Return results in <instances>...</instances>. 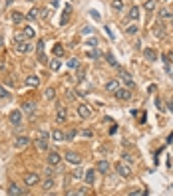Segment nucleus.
<instances>
[{
  "label": "nucleus",
  "mask_w": 173,
  "mask_h": 196,
  "mask_svg": "<svg viewBox=\"0 0 173 196\" xmlns=\"http://www.w3.org/2000/svg\"><path fill=\"white\" fill-rule=\"evenodd\" d=\"M159 16H161V18H171V12H169V10H161Z\"/></svg>",
  "instance_id": "c03bdc74"
},
{
  "label": "nucleus",
  "mask_w": 173,
  "mask_h": 196,
  "mask_svg": "<svg viewBox=\"0 0 173 196\" xmlns=\"http://www.w3.org/2000/svg\"><path fill=\"white\" fill-rule=\"evenodd\" d=\"M0 46H2V38H0Z\"/></svg>",
  "instance_id": "4d7b16f0"
},
{
  "label": "nucleus",
  "mask_w": 173,
  "mask_h": 196,
  "mask_svg": "<svg viewBox=\"0 0 173 196\" xmlns=\"http://www.w3.org/2000/svg\"><path fill=\"white\" fill-rule=\"evenodd\" d=\"M68 65H70L72 69H78V68H80V59H78V58H72V59H68Z\"/></svg>",
  "instance_id": "2f4dec72"
},
{
  "label": "nucleus",
  "mask_w": 173,
  "mask_h": 196,
  "mask_svg": "<svg viewBox=\"0 0 173 196\" xmlns=\"http://www.w3.org/2000/svg\"><path fill=\"white\" fill-rule=\"evenodd\" d=\"M165 59H167V63H173V52H167L165 54Z\"/></svg>",
  "instance_id": "49530a36"
},
{
  "label": "nucleus",
  "mask_w": 173,
  "mask_h": 196,
  "mask_svg": "<svg viewBox=\"0 0 173 196\" xmlns=\"http://www.w3.org/2000/svg\"><path fill=\"white\" fill-rule=\"evenodd\" d=\"M117 73H120V77H121V81H123V83H126L127 87H129V89H133V87H136V81H133V77H131V75H129L127 72H126V69H123L121 68V65H117Z\"/></svg>",
  "instance_id": "f03ea898"
},
{
  "label": "nucleus",
  "mask_w": 173,
  "mask_h": 196,
  "mask_svg": "<svg viewBox=\"0 0 173 196\" xmlns=\"http://www.w3.org/2000/svg\"><path fill=\"white\" fill-rule=\"evenodd\" d=\"M74 93H76V91H68V99H76V95H74Z\"/></svg>",
  "instance_id": "603ef678"
},
{
  "label": "nucleus",
  "mask_w": 173,
  "mask_h": 196,
  "mask_svg": "<svg viewBox=\"0 0 173 196\" xmlns=\"http://www.w3.org/2000/svg\"><path fill=\"white\" fill-rule=\"evenodd\" d=\"M54 97H56V89H54V87H46V91H44V99L54 101Z\"/></svg>",
  "instance_id": "4be33fe9"
},
{
  "label": "nucleus",
  "mask_w": 173,
  "mask_h": 196,
  "mask_svg": "<svg viewBox=\"0 0 173 196\" xmlns=\"http://www.w3.org/2000/svg\"><path fill=\"white\" fill-rule=\"evenodd\" d=\"M84 180H86L88 186H91V184L96 182V168H90V170L84 172Z\"/></svg>",
  "instance_id": "4468645a"
},
{
  "label": "nucleus",
  "mask_w": 173,
  "mask_h": 196,
  "mask_svg": "<svg viewBox=\"0 0 173 196\" xmlns=\"http://www.w3.org/2000/svg\"><path fill=\"white\" fill-rule=\"evenodd\" d=\"M106 59H107V63H110V65H111V68H117V65H120V63H117V59H116V58H113V56H111V54H106Z\"/></svg>",
  "instance_id": "c756f323"
},
{
  "label": "nucleus",
  "mask_w": 173,
  "mask_h": 196,
  "mask_svg": "<svg viewBox=\"0 0 173 196\" xmlns=\"http://www.w3.org/2000/svg\"><path fill=\"white\" fill-rule=\"evenodd\" d=\"M50 139L52 141H56V143H64V141H66V135H64V131L62 129H52L50 131Z\"/></svg>",
  "instance_id": "6e6552de"
},
{
  "label": "nucleus",
  "mask_w": 173,
  "mask_h": 196,
  "mask_svg": "<svg viewBox=\"0 0 173 196\" xmlns=\"http://www.w3.org/2000/svg\"><path fill=\"white\" fill-rule=\"evenodd\" d=\"M0 97H8V91L4 87H0Z\"/></svg>",
  "instance_id": "3c124183"
},
{
  "label": "nucleus",
  "mask_w": 173,
  "mask_h": 196,
  "mask_svg": "<svg viewBox=\"0 0 173 196\" xmlns=\"http://www.w3.org/2000/svg\"><path fill=\"white\" fill-rule=\"evenodd\" d=\"M38 83H40V77H38V75H30V77H26V85H28V87H38Z\"/></svg>",
  "instance_id": "aec40b11"
},
{
  "label": "nucleus",
  "mask_w": 173,
  "mask_h": 196,
  "mask_svg": "<svg viewBox=\"0 0 173 196\" xmlns=\"http://www.w3.org/2000/svg\"><path fill=\"white\" fill-rule=\"evenodd\" d=\"M26 2H36V0H26Z\"/></svg>",
  "instance_id": "6e6d98bb"
},
{
  "label": "nucleus",
  "mask_w": 173,
  "mask_h": 196,
  "mask_svg": "<svg viewBox=\"0 0 173 196\" xmlns=\"http://www.w3.org/2000/svg\"><path fill=\"white\" fill-rule=\"evenodd\" d=\"M66 161L70 165H82V156L78 152H66Z\"/></svg>",
  "instance_id": "2eb2a0df"
},
{
  "label": "nucleus",
  "mask_w": 173,
  "mask_h": 196,
  "mask_svg": "<svg viewBox=\"0 0 173 196\" xmlns=\"http://www.w3.org/2000/svg\"><path fill=\"white\" fill-rule=\"evenodd\" d=\"M52 69H60V62H58V59H54V62H52Z\"/></svg>",
  "instance_id": "8fccbe9b"
},
{
  "label": "nucleus",
  "mask_w": 173,
  "mask_h": 196,
  "mask_svg": "<svg viewBox=\"0 0 173 196\" xmlns=\"http://www.w3.org/2000/svg\"><path fill=\"white\" fill-rule=\"evenodd\" d=\"M80 135H82V137H91V131H88V129H86V131H80Z\"/></svg>",
  "instance_id": "09e8293b"
},
{
  "label": "nucleus",
  "mask_w": 173,
  "mask_h": 196,
  "mask_svg": "<svg viewBox=\"0 0 173 196\" xmlns=\"http://www.w3.org/2000/svg\"><path fill=\"white\" fill-rule=\"evenodd\" d=\"M28 145H30V139L26 137V135H20V137L14 139V147H16V149H24V147H28Z\"/></svg>",
  "instance_id": "f8f14e48"
},
{
  "label": "nucleus",
  "mask_w": 173,
  "mask_h": 196,
  "mask_svg": "<svg viewBox=\"0 0 173 196\" xmlns=\"http://www.w3.org/2000/svg\"><path fill=\"white\" fill-rule=\"evenodd\" d=\"M141 194H145V190H139V188L129 190V196H141Z\"/></svg>",
  "instance_id": "e433bc0d"
},
{
  "label": "nucleus",
  "mask_w": 173,
  "mask_h": 196,
  "mask_svg": "<svg viewBox=\"0 0 173 196\" xmlns=\"http://www.w3.org/2000/svg\"><path fill=\"white\" fill-rule=\"evenodd\" d=\"M76 135H78V131H70V133H66V141H72Z\"/></svg>",
  "instance_id": "37998d69"
},
{
  "label": "nucleus",
  "mask_w": 173,
  "mask_h": 196,
  "mask_svg": "<svg viewBox=\"0 0 173 196\" xmlns=\"http://www.w3.org/2000/svg\"><path fill=\"white\" fill-rule=\"evenodd\" d=\"M143 58L147 59V62H157V52L151 50V48H145V50H143Z\"/></svg>",
  "instance_id": "a211bd4d"
},
{
  "label": "nucleus",
  "mask_w": 173,
  "mask_h": 196,
  "mask_svg": "<svg viewBox=\"0 0 173 196\" xmlns=\"http://www.w3.org/2000/svg\"><path fill=\"white\" fill-rule=\"evenodd\" d=\"M14 2V0H6V4H12Z\"/></svg>",
  "instance_id": "5fc2aeb1"
},
{
  "label": "nucleus",
  "mask_w": 173,
  "mask_h": 196,
  "mask_svg": "<svg viewBox=\"0 0 173 196\" xmlns=\"http://www.w3.org/2000/svg\"><path fill=\"white\" fill-rule=\"evenodd\" d=\"M163 30H165L163 26H159V24H157V26H155V32H153V34L157 36V38H163V36H165V32H163Z\"/></svg>",
  "instance_id": "72a5a7b5"
},
{
  "label": "nucleus",
  "mask_w": 173,
  "mask_h": 196,
  "mask_svg": "<svg viewBox=\"0 0 173 196\" xmlns=\"http://www.w3.org/2000/svg\"><path fill=\"white\" fill-rule=\"evenodd\" d=\"M84 172H86V170H82V168H78V170L74 172V176H76V178H84Z\"/></svg>",
  "instance_id": "a18cd8bd"
},
{
  "label": "nucleus",
  "mask_w": 173,
  "mask_h": 196,
  "mask_svg": "<svg viewBox=\"0 0 173 196\" xmlns=\"http://www.w3.org/2000/svg\"><path fill=\"white\" fill-rule=\"evenodd\" d=\"M22 111L28 113V115H32V113L36 111V103H34V101H26L24 105H22Z\"/></svg>",
  "instance_id": "6ab92c4d"
},
{
  "label": "nucleus",
  "mask_w": 173,
  "mask_h": 196,
  "mask_svg": "<svg viewBox=\"0 0 173 196\" xmlns=\"http://www.w3.org/2000/svg\"><path fill=\"white\" fill-rule=\"evenodd\" d=\"M60 161H62V155H60V152H56V151H50V152H48V165H50V166L60 165Z\"/></svg>",
  "instance_id": "1a4fd4ad"
},
{
  "label": "nucleus",
  "mask_w": 173,
  "mask_h": 196,
  "mask_svg": "<svg viewBox=\"0 0 173 196\" xmlns=\"http://www.w3.org/2000/svg\"><path fill=\"white\" fill-rule=\"evenodd\" d=\"M113 95H116L120 101H129V99H131V89H127V87H123V89H121V87H120Z\"/></svg>",
  "instance_id": "0eeeda50"
},
{
  "label": "nucleus",
  "mask_w": 173,
  "mask_h": 196,
  "mask_svg": "<svg viewBox=\"0 0 173 196\" xmlns=\"http://www.w3.org/2000/svg\"><path fill=\"white\" fill-rule=\"evenodd\" d=\"M24 40H28L24 34H16V36H14V42H24Z\"/></svg>",
  "instance_id": "79ce46f5"
},
{
  "label": "nucleus",
  "mask_w": 173,
  "mask_h": 196,
  "mask_svg": "<svg viewBox=\"0 0 173 196\" xmlns=\"http://www.w3.org/2000/svg\"><path fill=\"white\" fill-rule=\"evenodd\" d=\"M117 89H120V81H117V79L106 81V91H110V93H116Z\"/></svg>",
  "instance_id": "f3484780"
},
{
  "label": "nucleus",
  "mask_w": 173,
  "mask_h": 196,
  "mask_svg": "<svg viewBox=\"0 0 173 196\" xmlns=\"http://www.w3.org/2000/svg\"><path fill=\"white\" fill-rule=\"evenodd\" d=\"M48 141H50V133L40 131V133H38V139H36V147L40 151H48Z\"/></svg>",
  "instance_id": "f257e3e1"
},
{
  "label": "nucleus",
  "mask_w": 173,
  "mask_h": 196,
  "mask_svg": "<svg viewBox=\"0 0 173 196\" xmlns=\"http://www.w3.org/2000/svg\"><path fill=\"white\" fill-rule=\"evenodd\" d=\"M76 111H78V115L82 119H91V117H94V111H91V107L88 105V103H80Z\"/></svg>",
  "instance_id": "20e7f679"
},
{
  "label": "nucleus",
  "mask_w": 173,
  "mask_h": 196,
  "mask_svg": "<svg viewBox=\"0 0 173 196\" xmlns=\"http://www.w3.org/2000/svg\"><path fill=\"white\" fill-rule=\"evenodd\" d=\"M26 20V14H20V12H12V22L14 24H22Z\"/></svg>",
  "instance_id": "b1692460"
},
{
  "label": "nucleus",
  "mask_w": 173,
  "mask_h": 196,
  "mask_svg": "<svg viewBox=\"0 0 173 196\" xmlns=\"http://www.w3.org/2000/svg\"><path fill=\"white\" fill-rule=\"evenodd\" d=\"M155 107H157V109H159L161 113L165 111V105H163V101H161V99H155Z\"/></svg>",
  "instance_id": "c9c22d12"
},
{
  "label": "nucleus",
  "mask_w": 173,
  "mask_h": 196,
  "mask_svg": "<svg viewBox=\"0 0 173 196\" xmlns=\"http://www.w3.org/2000/svg\"><path fill=\"white\" fill-rule=\"evenodd\" d=\"M44 40H38V44H36V50H38V62L40 63H46V56H44Z\"/></svg>",
  "instance_id": "9b49d317"
},
{
  "label": "nucleus",
  "mask_w": 173,
  "mask_h": 196,
  "mask_svg": "<svg viewBox=\"0 0 173 196\" xmlns=\"http://www.w3.org/2000/svg\"><path fill=\"white\" fill-rule=\"evenodd\" d=\"M10 123H12L14 127H20V123H22V111L14 109V111L10 113Z\"/></svg>",
  "instance_id": "9d476101"
},
{
  "label": "nucleus",
  "mask_w": 173,
  "mask_h": 196,
  "mask_svg": "<svg viewBox=\"0 0 173 196\" xmlns=\"http://www.w3.org/2000/svg\"><path fill=\"white\" fill-rule=\"evenodd\" d=\"M32 44L30 40H24V42H14V52H18V54H30L32 52Z\"/></svg>",
  "instance_id": "7ed1b4c3"
},
{
  "label": "nucleus",
  "mask_w": 173,
  "mask_h": 196,
  "mask_svg": "<svg viewBox=\"0 0 173 196\" xmlns=\"http://www.w3.org/2000/svg\"><path fill=\"white\" fill-rule=\"evenodd\" d=\"M68 194H70V196H82V194H86V190H84V188H80V190H70Z\"/></svg>",
  "instance_id": "f704fd0d"
},
{
  "label": "nucleus",
  "mask_w": 173,
  "mask_h": 196,
  "mask_svg": "<svg viewBox=\"0 0 173 196\" xmlns=\"http://www.w3.org/2000/svg\"><path fill=\"white\" fill-rule=\"evenodd\" d=\"M127 16H129V20H137V18H139V8H137V6H131Z\"/></svg>",
  "instance_id": "bb28decb"
},
{
  "label": "nucleus",
  "mask_w": 173,
  "mask_h": 196,
  "mask_svg": "<svg viewBox=\"0 0 173 196\" xmlns=\"http://www.w3.org/2000/svg\"><path fill=\"white\" fill-rule=\"evenodd\" d=\"M40 18H50V10H48V8L40 10Z\"/></svg>",
  "instance_id": "ea45409f"
},
{
  "label": "nucleus",
  "mask_w": 173,
  "mask_h": 196,
  "mask_svg": "<svg viewBox=\"0 0 173 196\" xmlns=\"http://www.w3.org/2000/svg\"><path fill=\"white\" fill-rule=\"evenodd\" d=\"M96 168H98V172H101V174H110V170H111V166H110L107 161H98Z\"/></svg>",
  "instance_id": "dca6fc26"
},
{
  "label": "nucleus",
  "mask_w": 173,
  "mask_h": 196,
  "mask_svg": "<svg viewBox=\"0 0 173 196\" xmlns=\"http://www.w3.org/2000/svg\"><path fill=\"white\" fill-rule=\"evenodd\" d=\"M116 172L120 174V176H123V178L131 176V168H129V165H126V162H117V165H116Z\"/></svg>",
  "instance_id": "423d86ee"
},
{
  "label": "nucleus",
  "mask_w": 173,
  "mask_h": 196,
  "mask_svg": "<svg viewBox=\"0 0 173 196\" xmlns=\"http://www.w3.org/2000/svg\"><path fill=\"white\" fill-rule=\"evenodd\" d=\"M6 192H8V194H12V196H14V194H16V196H18V194H22V192H24V190H22V188H20V186H18V184H10V186H8V190H6Z\"/></svg>",
  "instance_id": "412c9836"
},
{
  "label": "nucleus",
  "mask_w": 173,
  "mask_h": 196,
  "mask_svg": "<svg viewBox=\"0 0 173 196\" xmlns=\"http://www.w3.org/2000/svg\"><path fill=\"white\" fill-rule=\"evenodd\" d=\"M84 73H86V72H84V69H82V68H78V79H80V81H82V79H84Z\"/></svg>",
  "instance_id": "de8ad7c7"
},
{
  "label": "nucleus",
  "mask_w": 173,
  "mask_h": 196,
  "mask_svg": "<svg viewBox=\"0 0 173 196\" xmlns=\"http://www.w3.org/2000/svg\"><path fill=\"white\" fill-rule=\"evenodd\" d=\"M111 8L113 10H121L123 8V0H111Z\"/></svg>",
  "instance_id": "473e14b6"
},
{
  "label": "nucleus",
  "mask_w": 173,
  "mask_h": 196,
  "mask_svg": "<svg viewBox=\"0 0 173 196\" xmlns=\"http://www.w3.org/2000/svg\"><path fill=\"white\" fill-rule=\"evenodd\" d=\"M165 2H171V0H165Z\"/></svg>",
  "instance_id": "13d9d810"
},
{
  "label": "nucleus",
  "mask_w": 173,
  "mask_h": 196,
  "mask_svg": "<svg viewBox=\"0 0 173 196\" xmlns=\"http://www.w3.org/2000/svg\"><path fill=\"white\" fill-rule=\"evenodd\" d=\"M46 174H48V176H52V174H54V170H52V166H48V168H46Z\"/></svg>",
  "instance_id": "864d4df0"
},
{
  "label": "nucleus",
  "mask_w": 173,
  "mask_h": 196,
  "mask_svg": "<svg viewBox=\"0 0 173 196\" xmlns=\"http://www.w3.org/2000/svg\"><path fill=\"white\" fill-rule=\"evenodd\" d=\"M86 46H90V48H96V46H98V40H96V38H90V40L86 42Z\"/></svg>",
  "instance_id": "4c0bfd02"
},
{
  "label": "nucleus",
  "mask_w": 173,
  "mask_h": 196,
  "mask_svg": "<svg viewBox=\"0 0 173 196\" xmlns=\"http://www.w3.org/2000/svg\"><path fill=\"white\" fill-rule=\"evenodd\" d=\"M22 34H24L26 38H28V40H32V38H34V36H36V30H34V26H26V28H24V32H22Z\"/></svg>",
  "instance_id": "393cba45"
},
{
  "label": "nucleus",
  "mask_w": 173,
  "mask_h": 196,
  "mask_svg": "<svg viewBox=\"0 0 173 196\" xmlns=\"http://www.w3.org/2000/svg\"><path fill=\"white\" fill-rule=\"evenodd\" d=\"M54 56H56V58L64 56V48H62V44H56V46H54Z\"/></svg>",
  "instance_id": "7c9ffc66"
},
{
  "label": "nucleus",
  "mask_w": 173,
  "mask_h": 196,
  "mask_svg": "<svg viewBox=\"0 0 173 196\" xmlns=\"http://www.w3.org/2000/svg\"><path fill=\"white\" fill-rule=\"evenodd\" d=\"M38 182H40V176H38L36 172H26V174H24V184H26L28 188L36 186Z\"/></svg>",
  "instance_id": "39448f33"
},
{
  "label": "nucleus",
  "mask_w": 173,
  "mask_h": 196,
  "mask_svg": "<svg viewBox=\"0 0 173 196\" xmlns=\"http://www.w3.org/2000/svg\"><path fill=\"white\" fill-rule=\"evenodd\" d=\"M66 117H68V111H66V107L64 105H58V113H56V123L60 125L66 121Z\"/></svg>",
  "instance_id": "ddd939ff"
},
{
  "label": "nucleus",
  "mask_w": 173,
  "mask_h": 196,
  "mask_svg": "<svg viewBox=\"0 0 173 196\" xmlns=\"http://www.w3.org/2000/svg\"><path fill=\"white\" fill-rule=\"evenodd\" d=\"M90 14H91V18H94L96 22H100V20H101V16H100V12H96V10H91V12H90Z\"/></svg>",
  "instance_id": "a19ab883"
},
{
  "label": "nucleus",
  "mask_w": 173,
  "mask_h": 196,
  "mask_svg": "<svg viewBox=\"0 0 173 196\" xmlns=\"http://www.w3.org/2000/svg\"><path fill=\"white\" fill-rule=\"evenodd\" d=\"M38 16H40V10H38V8H32L30 12L26 14V20H30V22H32V20H36Z\"/></svg>",
  "instance_id": "a878e982"
},
{
  "label": "nucleus",
  "mask_w": 173,
  "mask_h": 196,
  "mask_svg": "<svg viewBox=\"0 0 173 196\" xmlns=\"http://www.w3.org/2000/svg\"><path fill=\"white\" fill-rule=\"evenodd\" d=\"M155 4H157V0H145V4H143V10H145V12H151V10L155 8Z\"/></svg>",
  "instance_id": "cd10ccee"
},
{
  "label": "nucleus",
  "mask_w": 173,
  "mask_h": 196,
  "mask_svg": "<svg viewBox=\"0 0 173 196\" xmlns=\"http://www.w3.org/2000/svg\"><path fill=\"white\" fill-rule=\"evenodd\" d=\"M91 32H94V30H91V26H84V28H82V34L84 36H90Z\"/></svg>",
  "instance_id": "58836bf2"
},
{
  "label": "nucleus",
  "mask_w": 173,
  "mask_h": 196,
  "mask_svg": "<svg viewBox=\"0 0 173 196\" xmlns=\"http://www.w3.org/2000/svg\"><path fill=\"white\" fill-rule=\"evenodd\" d=\"M54 186H56V180H54L52 176H50V178H46V180H44V184H42V188H44L46 192H48V190H52Z\"/></svg>",
  "instance_id": "5701e85b"
},
{
  "label": "nucleus",
  "mask_w": 173,
  "mask_h": 196,
  "mask_svg": "<svg viewBox=\"0 0 173 196\" xmlns=\"http://www.w3.org/2000/svg\"><path fill=\"white\" fill-rule=\"evenodd\" d=\"M137 32H139V28H137L136 24H131V26H127V28H126V34L127 36H136Z\"/></svg>",
  "instance_id": "c85d7f7f"
}]
</instances>
